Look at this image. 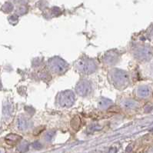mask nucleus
Instances as JSON below:
<instances>
[{
  "instance_id": "nucleus-1",
  "label": "nucleus",
  "mask_w": 153,
  "mask_h": 153,
  "mask_svg": "<svg viewBox=\"0 0 153 153\" xmlns=\"http://www.w3.org/2000/svg\"><path fill=\"white\" fill-rule=\"evenodd\" d=\"M21 139L22 137L16 134H9L5 138L6 142L9 146H16Z\"/></svg>"
},
{
  "instance_id": "nucleus-2",
  "label": "nucleus",
  "mask_w": 153,
  "mask_h": 153,
  "mask_svg": "<svg viewBox=\"0 0 153 153\" xmlns=\"http://www.w3.org/2000/svg\"><path fill=\"white\" fill-rule=\"evenodd\" d=\"M139 93L141 94V96H147L149 93V88L147 87H142V88H140V90H139Z\"/></svg>"
},
{
  "instance_id": "nucleus-3",
  "label": "nucleus",
  "mask_w": 153,
  "mask_h": 153,
  "mask_svg": "<svg viewBox=\"0 0 153 153\" xmlns=\"http://www.w3.org/2000/svg\"><path fill=\"white\" fill-rule=\"evenodd\" d=\"M34 147L36 148V149H39V148L41 147V145H40L39 142H36V143H34Z\"/></svg>"
},
{
  "instance_id": "nucleus-4",
  "label": "nucleus",
  "mask_w": 153,
  "mask_h": 153,
  "mask_svg": "<svg viewBox=\"0 0 153 153\" xmlns=\"http://www.w3.org/2000/svg\"><path fill=\"white\" fill-rule=\"evenodd\" d=\"M0 153H6V150L3 148H0Z\"/></svg>"
}]
</instances>
